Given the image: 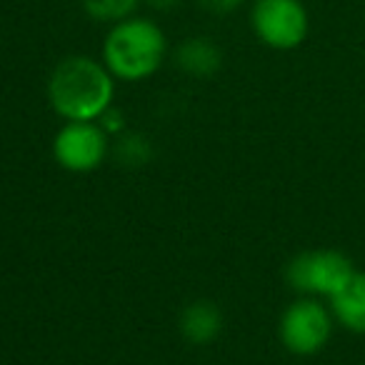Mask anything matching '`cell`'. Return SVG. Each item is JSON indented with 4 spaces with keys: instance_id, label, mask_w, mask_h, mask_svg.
Here are the masks:
<instances>
[{
    "instance_id": "cell-7",
    "label": "cell",
    "mask_w": 365,
    "mask_h": 365,
    "mask_svg": "<svg viewBox=\"0 0 365 365\" xmlns=\"http://www.w3.org/2000/svg\"><path fill=\"white\" fill-rule=\"evenodd\" d=\"M223 330V313L210 300H195L180 313V333L193 345H208Z\"/></svg>"
},
{
    "instance_id": "cell-13",
    "label": "cell",
    "mask_w": 365,
    "mask_h": 365,
    "mask_svg": "<svg viewBox=\"0 0 365 365\" xmlns=\"http://www.w3.org/2000/svg\"><path fill=\"white\" fill-rule=\"evenodd\" d=\"M198 3L213 16H228L238 6H243V0H198Z\"/></svg>"
},
{
    "instance_id": "cell-10",
    "label": "cell",
    "mask_w": 365,
    "mask_h": 365,
    "mask_svg": "<svg viewBox=\"0 0 365 365\" xmlns=\"http://www.w3.org/2000/svg\"><path fill=\"white\" fill-rule=\"evenodd\" d=\"M115 158L125 168H140L153 158V145L145 135H140V133L123 130L115 143Z\"/></svg>"
},
{
    "instance_id": "cell-1",
    "label": "cell",
    "mask_w": 365,
    "mask_h": 365,
    "mask_svg": "<svg viewBox=\"0 0 365 365\" xmlns=\"http://www.w3.org/2000/svg\"><path fill=\"white\" fill-rule=\"evenodd\" d=\"M115 78L88 56L61 61L48 81V101L63 120H98L113 106Z\"/></svg>"
},
{
    "instance_id": "cell-14",
    "label": "cell",
    "mask_w": 365,
    "mask_h": 365,
    "mask_svg": "<svg viewBox=\"0 0 365 365\" xmlns=\"http://www.w3.org/2000/svg\"><path fill=\"white\" fill-rule=\"evenodd\" d=\"M148 6L155 8V11H170V8H175L180 0H145Z\"/></svg>"
},
{
    "instance_id": "cell-8",
    "label": "cell",
    "mask_w": 365,
    "mask_h": 365,
    "mask_svg": "<svg viewBox=\"0 0 365 365\" xmlns=\"http://www.w3.org/2000/svg\"><path fill=\"white\" fill-rule=\"evenodd\" d=\"M175 63L182 73L193 78H210L223 66V53L208 38H188L182 41L175 53Z\"/></svg>"
},
{
    "instance_id": "cell-9",
    "label": "cell",
    "mask_w": 365,
    "mask_h": 365,
    "mask_svg": "<svg viewBox=\"0 0 365 365\" xmlns=\"http://www.w3.org/2000/svg\"><path fill=\"white\" fill-rule=\"evenodd\" d=\"M333 315L353 333H365V273H355L338 295L330 298Z\"/></svg>"
},
{
    "instance_id": "cell-3",
    "label": "cell",
    "mask_w": 365,
    "mask_h": 365,
    "mask_svg": "<svg viewBox=\"0 0 365 365\" xmlns=\"http://www.w3.org/2000/svg\"><path fill=\"white\" fill-rule=\"evenodd\" d=\"M353 275V263L338 250H305L285 270L288 283L308 298H333Z\"/></svg>"
},
{
    "instance_id": "cell-2",
    "label": "cell",
    "mask_w": 365,
    "mask_h": 365,
    "mask_svg": "<svg viewBox=\"0 0 365 365\" xmlns=\"http://www.w3.org/2000/svg\"><path fill=\"white\" fill-rule=\"evenodd\" d=\"M168 53L165 33L148 18H125L113 23L103 43V66L125 83L145 81L163 66Z\"/></svg>"
},
{
    "instance_id": "cell-5",
    "label": "cell",
    "mask_w": 365,
    "mask_h": 365,
    "mask_svg": "<svg viewBox=\"0 0 365 365\" xmlns=\"http://www.w3.org/2000/svg\"><path fill=\"white\" fill-rule=\"evenodd\" d=\"M250 26L268 48L293 51L308 36V11L300 0H258Z\"/></svg>"
},
{
    "instance_id": "cell-12",
    "label": "cell",
    "mask_w": 365,
    "mask_h": 365,
    "mask_svg": "<svg viewBox=\"0 0 365 365\" xmlns=\"http://www.w3.org/2000/svg\"><path fill=\"white\" fill-rule=\"evenodd\" d=\"M98 125H101L108 135H120V133L125 130V118H123V113L118 110V108L110 106L101 118H98Z\"/></svg>"
},
{
    "instance_id": "cell-6",
    "label": "cell",
    "mask_w": 365,
    "mask_h": 365,
    "mask_svg": "<svg viewBox=\"0 0 365 365\" xmlns=\"http://www.w3.org/2000/svg\"><path fill=\"white\" fill-rule=\"evenodd\" d=\"M280 340L293 355H315L325 348L333 333V315L315 298L288 305L280 318Z\"/></svg>"
},
{
    "instance_id": "cell-4",
    "label": "cell",
    "mask_w": 365,
    "mask_h": 365,
    "mask_svg": "<svg viewBox=\"0 0 365 365\" xmlns=\"http://www.w3.org/2000/svg\"><path fill=\"white\" fill-rule=\"evenodd\" d=\"M108 153L110 140L98 120H66L53 138V158L68 173H93Z\"/></svg>"
},
{
    "instance_id": "cell-11",
    "label": "cell",
    "mask_w": 365,
    "mask_h": 365,
    "mask_svg": "<svg viewBox=\"0 0 365 365\" xmlns=\"http://www.w3.org/2000/svg\"><path fill=\"white\" fill-rule=\"evenodd\" d=\"M140 0H83V8L91 18L103 23H120L135 13Z\"/></svg>"
}]
</instances>
